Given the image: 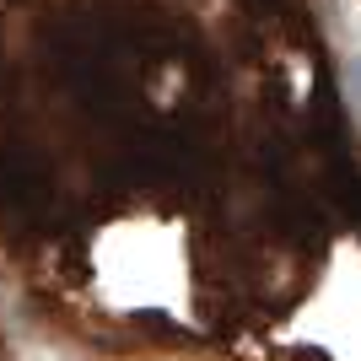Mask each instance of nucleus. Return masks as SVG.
<instances>
[{
    "instance_id": "nucleus-1",
    "label": "nucleus",
    "mask_w": 361,
    "mask_h": 361,
    "mask_svg": "<svg viewBox=\"0 0 361 361\" xmlns=\"http://www.w3.org/2000/svg\"><path fill=\"white\" fill-rule=\"evenodd\" d=\"M345 97H350V114H356V124H361V54L345 60Z\"/></svg>"
}]
</instances>
